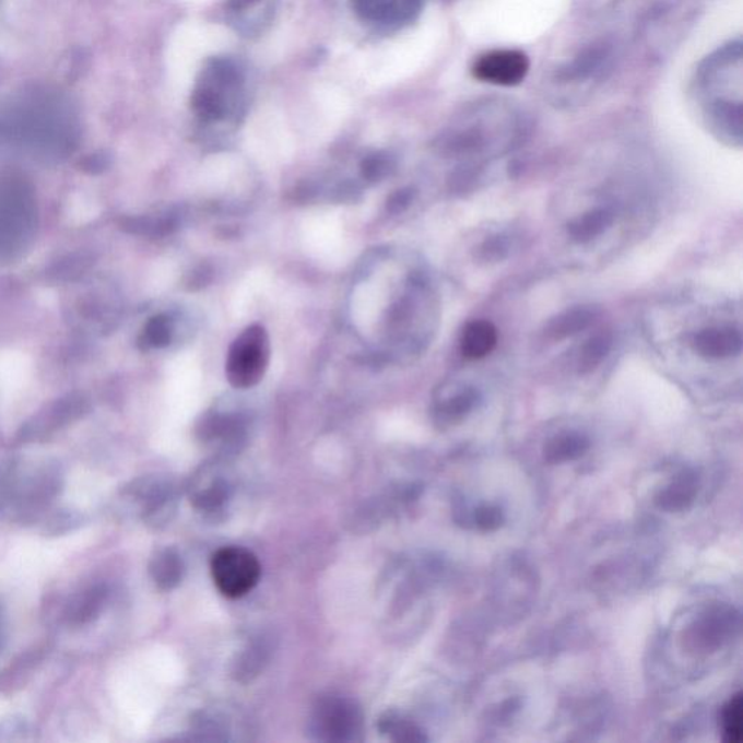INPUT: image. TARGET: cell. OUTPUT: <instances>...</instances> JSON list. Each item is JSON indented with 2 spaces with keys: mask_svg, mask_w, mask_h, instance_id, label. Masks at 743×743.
<instances>
[{
  "mask_svg": "<svg viewBox=\"0 0 743 743\" xmlns=\"http://www.w3.org/2000/svg\"><path fill=\"white\" fill-rule=\"evenodd\" d=\"M595 312L591 308L578 307L562 312L547 325L546 335L551 340H565L581 333L594 321Z\"/></svg>",
  "mask_w": 743,
  "mask_h": 743,
  "instance_id": "22",
  "label": "cell"
},
{
  "mask_svg": "<svg viewBox=\"0 0 743 743\" xmlns=\"http://www.w3.org/2000/svg\"><path fill=\"white\" fill-rule=\"evenodd\" d=\"M694 352L706 359H727L740 355L742 351L741 331L732 327H713L694 334Z\"/></svg>",
  "mask_w": 743,
  "mask_h": 743,
  "instance_id": "14",
  "label": "cell"
},
{
  "mask_svg": "<svg viewBox=\"0 0 743 743\" xmlns=\"http://www.w3.org/2000/svg\"><path fill=\"white\" fill-rule=\"evenodd\" d=\"M613 346V335L609 331H601V333L592 335L586 344H583L581 356L578 361V371L581 375L590 374V371L599 368L601 362L605 359Z\"/></svg>",
  "mask_w": 743,
  "mask_h": 743,
  "instance_id": "23",
  "label": "cell"
},
{
  "mask_svg": "<svg viewBox=\"0 0 743 743\" xmlns=\"http://www.w3.org/2000/svg\"><path fill=\"white\" fill-rule=\"evenodd\" d=\"M271 362V340L260 325L247 327L228 349L225 375L232 387L249 389L263 379Z\"/></svg>",
  "mask_w": 743,
  "mask_h": 743,
  "instance_id": "4",
  "label": "cell"
},
{
  "mask_svg": "<svg viewBox=\"0 0 743 743\" xmlns=\"http://www.w3.org/2000/svg\"><path fill=\"white\" fill-rule=\"evenodd\" d=\"M477 401H480V393L473 388H464L436 405L435 420L441 426L461 423L475 410Z\"/></svg>",
  "mask_w": 743,
  "mask_h": 743,
  "instance_id": "21",
  "label": "cell"
},
{
  "mask_svg": "<svg viewBox=\"0 0 743 743\" xmlns=\"http://www.w3.org/2000/svg\"><path fill=\"white\" fill-rule=\"evenodd\" d=\"M529 57L520 50H491L477 57L472 66L473 78L495 86H517L528 76Z\"/></svg>",
  "mask_w": 743,
  "mask_h": 743,
  "instance_id": "10",
  "label": "cell"
},
{
  "mask_svg": "<svg viewBox=\"0 0 743 743\" xmlns=\"http://www.w3.org/2000/svg\"><path fill=\"white\" fill-rule=\"evenodd\" d=\"M426 0H351L353 11L371 28L392 33L415 21Z\"/></svg>",
  "mask_w": 743,
  "mask_h": 743,
  "instance_id": "8",
  "label": "cell"
},
{
  "mask_svg": "<svg viewBox=\"0 0 743 743\" xmlns=\"http://www.w3.org/2000/svg\"><path fill=\"white\" fill-rule=\"evenodd\" d=\"M278 0H224V15L238 34L255 37L275 17Z\"/></svg>",
  "mask_w": 743,
  "mask_h": 743,
  "instance_id": "11",
  "label": "cell"
},
{
  "mask_svg": "<svg viewBox=\"0 0 743 743\" xmlns=\"http://www.w3.org/2000/svg\"><path fill=\"white\" fill-rule=\"evenodd\" d=\"M137 497L144 503V520L150 524L163 526L174 519L178 508V493L167 481H141L134 488Z\"/></svg>",
  "mask_w": 743,
  "mask_h": 743,
  "instance_id": "12",
  "label": "cell"
},
{
  "mask_svg": "<svg viewBox=\"0 0 743 743\" xmlns=\"http://www.w3.org/2000/svg\"><path fill=\"white\" fill-rule=\"evenodd\" d=\"M414 194V189L411 188L397 190L388 199V211L392 212V214L405 211L411 205V202H413Z\"/></svg>",
  "mask_w": 743,
  "mask_h": 743,
  "instance_id": "30",
  "label": "cell"
},
{
  "mask_svg": "<svg viewBox=\"0 0 743 743\" xmlns=\"http://www.w3.org/2000/svg\"><path fill=\"white\" fill-rule=\"evenodd\" d=\"M720 727H722L723 741L727 743H741L743 738V703L742 694L729 698L720 713Z\"/></svg>",
  "mask_w": 743,
  "mask_h": 743,
  "instance_id": "25",
  "label": "cell"
},
{
  "mask_svg": "<svg viewBox=\"0 0 743 743\" xmlns=\"http://www.w3.org/2000/svg\"><path fill=\"white\" fill-rule=\"evenodd\" d=\"M613 223V211L608 210V208H597V210L588 211L578 219L570 221L568 234L575 243L586 245V243H590L608 232Z\"/></svg>",
  "mask_w": 743,
  "mask_h": 743,
  "instance_id": "20",
  "label": "cell"
},
{
  "mask_svg": "<svg viewBox=\"0 0 743 743\" xmlns=\"http://www.w3.org/2000/svg\"><path fill=\"white\" fill-rule=\"evenodd\" d=\"M150 575L162 591H172L182 582L185 562L174 547H166L153 557Z\"/></svg>",
  "mask_w": 743,
  "mask_h": 743,
  "instance_id": "18",
  "label": "cell"
},
{
  "mask_svg": "<svg viewBox=\"0 0 743 743\" xmlns=\"http://www.w3.org/2000/svg\"><path fill=\"white\" fill-rule=\"evenodd\" d=\"M174 321L167 316H157L150 320L144 330V343L149 347L161 349L169 346L174 339Z\"/></svg>",
  "mask_w": 743,
  "mask_h": 743,
  "instance_id": "27",
  "label": "cell"
},
{
  "mask_svg": "<svg viewBox=\"0 0 743 743\" xmlns=\"http://www.w3.org/2000/svg\"><path fill=\"white\" fill-rule=\"evenodd\" d=\"M378 731L388 741L398 743H422L427 742L426 732L413 720L406 718L396 710H388L380 715L378 720Z\"/></svg>",
  "mask_w": 743,
  "mask_h": 743,
  "instance_id": "19",
  "label": "cell"
},
{
  "mask_svg": "<svg viewBox=\"0 0 743 743\" xmlns=\"http://www.w3.org/2000/svg\"><path fill=\"white\" fill-rule=\"evenodd\" d=\"M740 629V613L731 605H711L694 621L687 632L689 647L696 652H716L731 642Z\"/></svg>",
  "mask_w": 743,
  "mask_h": 743,
  "instance_id": "6",
  "label": "cell"
},
{
  "mask_svg": "<svg viewBox=\"0 0 743 743\" xmlns=\"http://www.w3.org/2000/svg\"><path fill=\"white\" fill-rule=\"evenodd\" d=\"M396 167L393 158L387 153L376 152L364 158L361 165L362 178L366 182L375 184L387 178Z\"/></svg>",
  "mask_w": 743,
  "mask_h": 743,
  "instance_id": "28",
  "label": "cell"
},
{
  "mask_svg": "<svg viewBox=\"0 0 743 743\" xmlns=\"http://www.w3.org/2000/svg\"><path fill=\"white\" fill-rule=\"evenodd\" d=\"M694 96L716 130L741 140L742 44L729 43L703 61L694 81Z\"/></svg>",
  "mask_w": 743,
  "mask_h": 743,
  "instance_id": "2",
  "label": "cell"
},
{
  "mask_svg": "<svg viewBox=\"0 0 743 743\" xmlns=\"http://www.w3.org/2000/svg\"><path fill=\"white\" fill-rule=\"evenodd\" d=\"M591 441L579 432L559 433L546 441L543 458L547 463L561 464L577 461L590 450Z\"/></svg>",
  "mask_w": 743,
  "mask_h": 743,
  "instance_id": "17",
  "label": "cell"
},
{
  "mask_svg": "<svg viewBox=\"0 0 743 743\" xmlns=\"http://www.w3.org/2000/svg\"><path fill=\"white\" fill-rule=\"evenodd\" d=\"M211 575L221 594L227 599H241L258 586L262 565L246 547L225 546L212 556Z\"/></svg>",
  "mask_w": 743,
  "mask_h": 743,
  "instance_id": "5",
  "label": "cell"
},
{
  "mask_svg": "<svg viewBox=\"0 0 743 743\" xmlns=\"http://www.w3.org/2000/svg\"><path fill=\"white\" fill-rule=\"evenodd\" d=\"M106 595H108V592H106L105 587H95L87 591L86 594L82 597V600L74 605L72 622L76 623V625H81V623L83 625V623L91 622L92 618L101 612Z\"/></svg>",
  "mask_w": 743,
  "mask_h": 743,
  "instance_id": "26",
  "label": "cell"
},
{
  "mask_svg": "<svg viewBox=\"0 0 743 743\" xmlns=\"http://www.w3.org/2000/svg\"><path fill=\"white\" fill-rule=\"evenodd\" d=\"M198 439L227 459L240 453L247 444V422L241 414L208 413L197 427Z\"/></svg>",
  "mask_w": 743,
  "mask_h": 743,
  "instance_id": "7",
  "label": "cell"
},
{
  "mask_svg": "<svg viewBox=\"0 0 743 743\" xmlns=\"http://www.w3.org/2000/svg\"><path fill=\"white\" fill-rule=\"evenodd\" d=\"M508 255V241L506 237L495 236L488 238L481 247V258L486 262H498Z\"/></svg>",
  "mask_w": 743,
  "mask_h": 743,
  "instance_id": "29",
  "label": "cell"
},
{
  "mask_svg": "<svg viewBox=\"0 0 743 743\" xmlns=\"http://www.w3.org/2000/svg\"><path fill=\"white\" fill-rule=\"evenodd\" d=\"M247 109L249 82L243 66L228 56L208 59L190 93V110L199 126L208 130L237 127Z\"/></svg>",
  "mask_w": 743,
  "mask_h": 743,
  "instance_id": "1",
  "label": "cell"
},
{
  "mask_svg": "<svg viewBox=\"0 0 743 743\" xmlns=\"http://www.w3.org/2000/svg\"><path fill=\"white\" fill-rule=\"evenodd\" d=\"M698 490H700V476L692 469H683L658 491L654 504L659 510L665 512L685 511L696 502Z\"/></svg>",
  "mask_w": 743,
  "mask_h": 743,
  "instance_id": "13",
  "label": "cell"
},
{
  "mask_svg": "<svg viewBox=\"0 0 743 743\" xmlns=\"http://www.w3.org/2000/svg\"><path fill=\"white\" fill-rule=\"evenodd\" d=\"M189 498L198 511L219 512L233 497V482L221 462L202 464L189 484Z\"/></svg>",
  "mask_w": 743,
  "mask_h": 743,
  "instance_id": "9",
  "label": "cell"
},
{
  "mask_svg": "<svg viewBox=\"0 0 743 743\" xmlns=\"http://www.w3.org/2000/svg\"><path fill=\"white\" fill-rule=\"evenodd\" d=\"M365 715L359 703L343 694L330 693L317 698L308 718V736L327 743L362 741Z\"/></svg>",
  "mask_w": 743,
  "mask_h": 743,
  "instance_id": "3",
  "label": "cell"
},
{
  "mask_svg": "<svg viewBox=\"0 0 743 743\" xmlns=\"http://www.w3.org/2000/svg\"><path fill=\"white\" fill-rule=\"evenodd\" d=\"M273 650L272 638L267 635L256 636L246 648L237 654L233 662L232 675L240 683H249L268 665Z\"/></svg>",
  "mask_w": 743,
  "mask_h": 743,
  "instance_id": "15",
  "label": "cell"
},
{
  "mask_svg": "<svg viewBox=\"0 0 743 743\" xmlns=\"http://www.w3.org/2000/svg\"><path fill=\"white\" fill-rule=\"evenodd\" d=\"M457 520L459 523H467L473 528L481 530V532H494L502 528L506 517L502 508L495 504H480L471 511H458Z\"/></svg>",
  "mask_w": 743,
  "mask_h": 743,
  "instance_id": "24",
  "label": "cell"
},
{
  "mask_svg": "<svg viewBox=\"0 0 743 743\" xmlns=\"http://www.w3.org/2000/svg\"><path fill=\"white\" fill-rule=\"evenodd\" d=\"M498 342V331L493 322L476 320L464 327L461 338V352L469 361H480L494 351Z\"/></svg>",
  "mask_w": 743,
  "mask_h": 743,
  "instance_id": "16",
  "label": "cell"
}]
</instances>
